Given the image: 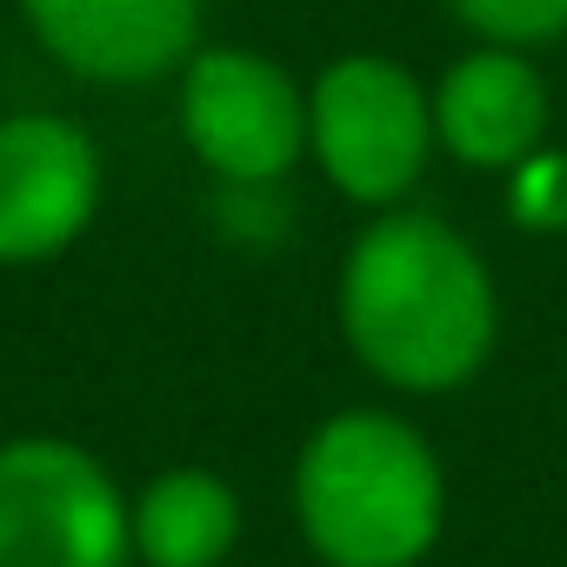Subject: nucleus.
I'll return each mask as SVG.
<instances>
[{"label":"nucleus","instance_id":"1","mask_svg":"<svg viewBox=\"0 0 567 567\" xmlns=\"http://www.w3.org/2000/svg\"><path fill=\"white\" fill-rule=\"evenodd\" d=\"M348 348L408 394L461 388L494 348V280L434 214H381L341 260Z\"/></svg>","mask_w":567,"mask_h":567},{"label":"nucleus","instance_id":"2","mask_svg":"<svg viewBox=\"0 0 567 567\" xmlns=\"http://www.w3.org/2000/svg\"><path fill=\"white\" fill-rule=\"evenodd\" d=\"M295 514L328 567H414L447 514L427 441L374 408H348L301 447Z\"/></svg>","mask_w":567,"mask_h":567},{"label":"nucleus","instance_id":"3","mask_svg":"<svg viewBox=\"0 0 567 567\" xmlns=\"http://www.w3.org/2000/svg\"><path fill=\"white\" fill-rule=\"evenodd\" d=\"M134 507L74 441L0 447V567H127Z\"/></svg>","mask_w":567,"mask_h":567},{"label":"nucleus","instance_id":"4","mask_svg":"<svg viewBox=\"0 0 567 567\" xmlns=\"http://www.w3.org/2000/svg\"><path fill=\"white\" fill-rule=\"evenodd\" d=\"M308 147L348 200H401L434 147V101L381 54L334 61L308 94Z\"/></svg>","mask_w":567,"mask_h":567},{"label":"nucleus","instance_id":"5","mask_svg":"<svg viewBox=\"0 0 567 567\" xmlns=\"http://www.w3.org/2000/svg\"><path fill=\"white\" fill-rule=\"evenodd\" d=\"M181 127L194 154L234 181V187H267L301 161L308 141V101L267 54L240 48H207L187 68L181 87Z\"/></svg>","mask_w":567,"mask_h":567},{"label":"nucleus","instance_id":"6","mask_svg":"<svg viewBox=\"0 0 567 567\" xmlns=\"http://www.w3.org/2000/svg\"><path fill=\"white\" fill-rule=\"evenodd\" d=\"M101 200V154L61 114L0 121V260L61 254Z\"/></svg>","mask_w":567,"mask_h":567},{"label":"nucleus","instance_id":"7","mask_svg":"<svg viewBox=\"0 0 567 567\" xmlns=\"http://www.w3.org/2000/svg\"><path fill=\"white\" fill-rule=\"evenodd\" d=\"M41 48L107 87L154 81L194 54L200 0H21Z\"/></svg>","mask_w":567,"mask_h":567},{"label":"nucleus","instance_id":"8","mask_svg":"<svg viewBox=\"0 0 567 567\" xmlns=\"http://www.w3.org/2000/svg\"><path fill=\"white\" fill-rule=\"evenodd\" d=\"M540 127H547V87L514 48L467 54L461 68H447L434 94V134L467 167H520L540 147Z\"/></svg>","mask_w":567,"mask_h":567},{"label":"nucleus","instance_id":"9","mask_svg":"<svg viewBox=\"0 0 567 567\" xmlns=\"http://www.w3.org/2000/svg\"><path fill=\"white\" fill-rule=\"evenodd\" d=\"M240 540V501L207 467L161 474L134 507V554L147 567H220Z\"/></svg>","mask_w":567,"mask_h":567},{"label":"nucleus","instance_id":"10","mask_svg":"<svg viewBox=\"0 0 567 567\" xmlns=\"http://www.w3.org/2000/svg\"><path fill=\"white\" fill-rule=\"evenodd\" d=\"M447 8L494 48H534L567 34V0H447Z\"/></svg>","mask_w":567,"mask_h":567},{"label":"nucleus","instance_id":"11","mask_svg":"<svg viewBox=\"0 0 567 567\" xmlns=\"http://www.w3.org/2000/svg\"><path fill=\"white\" fill-rule=\"evenodd\" d=\"M514 181H507V214L520 220V227H534V234H554V227H567V154H547V147H534L520 167H507Z\"/></svg>","mask_w":567,"mask_h":567}]
</instances>
